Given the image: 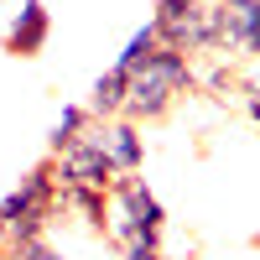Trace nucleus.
<instances>
[{"mask_svg":"<svg viewBox=\"0 0 260 260\" xmlns=\"http://www.w3.org/2000/svg\"><path fill=\"white\" fill-rule=\"evenodd\" d=\"M198 83V68H192L187 52H172V47H156L151 57H141L136 68H125V104L120 115L125 120H161L182 94H192Z\"/></svg>","mask_w":260,"mask_h":260,"instance_id":"obj_1","label":"nucleus"},{"mask_svg":"<svg viewBox=\"0 0 260 260\" xmlns=\"http://www.w3.org/2000/svg\"><path fill=\"white\" fill-rule=\"evenodd\" d=\"M52 213H57V177H52V167L42 161L0 198V240L16 245V240H26V234H47Z\"/></svg>","mask_w":260,"mask_h":260,"instance_id":"obj_2","label":"nucleus"},{"mask_svg":"<svg viewBox=\"0 0 260 260\" xmlns=\"http://www.w3.org/2000/svg\"><path fill=\"white\" fill-rule=\"evenodd\" d=\"M156 31L172 52H213V6L208 0H156Z\"/></svg>","mask_w":260,"mask_h":260,"instance_id":"obj_3","label":"nucleus"},{"mask_svg":"<svg viewBox=\"0 0 260 260\" xmlns=\"http://www.w3.org/2000/svg\"><path fill=\"white\" fill-rule=\"evenodd\" d=\"M83 141L104 156V167H110L115 177H136V172H141L146 141H141V125H136V120H125V115L89 120V125H83Z\"/></svg>","mask_w":260,"mask_h":260,"instance_id":"obj_4","label":"nucleus"},{"mask_svg":"<svg viewBox=\"0 0 260 260\" xmlns=\"http://www.w3.org/2000/svg\"><path fill=\"white\" fill-rule=\"evenodd\" d=\"M213 52L260 57V0H219L213 6Z\"/></svg>","mask_w":260,"mask_h":260,"instance_id":"obj_5","label":"nucleus"},{"mask_svg":"<svg viewBox=\"0 0 260 260\" xmlns=\"http://www.w3.org/2000/svg\"><path fill=\"white\" fill-rule=\"evenodd\" d=\"M47 37H52V16L42 0H21V11L11 16V26H6V47L16 57H37L42 47H47Z\"/></svg>","mask_w":260,"mask_h":260,"instance_id":"obj_6","label":"nucleus"},{"mask_svg":"<svg viewBox=\"0 0 260 260\" xmlns=\"http://www.w3.org/2000/svg\"><path fill=\"white\" fill-rule=\"evenodd\" d=\"M120 104H125V73L120 68H110V73H99L94 78V94H89V120H110V115H120Z\"/></svg>","mask_w":260,"mask_h":260,"instance_id":"obj_7","label":"nucleus"},{"mask_svg":"<svg viewBox=\"0 0 260 260\" xmlns=\"http://www.w3.org/2000/svg\"><path fill=\"white\" fill-rule=\"evenodd\" d=\"M161 47V31H156V21H146V26H136V31H130V42H125V47H120V57L110 62V68H136V62L141 57H151V52H156Z\"/></svg>","mask_w":260,"mask_h":260,"instance_id":"obj_8","label":"nucleus"},{"mask_svg":"<svg viewBox=\"0 0 260 260\" xmlns=\"http://www.w3.org/2000/svg\"><path fill=\"white\" fill-rule=\"evenodd\" d=\"M83 125H89V110H83V104H62V115H57V125H52V151L73 146V141L83 136Z\"/></svg>","mask_w":260,"mask_h":260,"instance_id":"obj_9","label":"nucleus"},{"mask_svg":"<svg viewBox=\"0 0 260 260\" xmlns=\"http://www.w3.org/2000/svg\"><path fill=\"white\" fill-rule=\"evenodd\" d=\"M6 255H11V260H57V250H52L47 234H26V240L6 245Z\"/></svg>","mask_w":260,"mask_h":260,"instance_id":"obj_10","label":"nucleus"},{"mask_svg":"<svg viewBox=\"0 0 260 260\" xmlns=\"http://www.w3.org/2000/svg\"><path fill=\"white\" fill-rule=\"evenodd\" d=\"M245 110H250V120L260 125V73H250V78H245Z\"/></svg>","mask_w":260,"mask_h":260,"instance_id":"obj_11","label":"nucleus"},{"mask_svg":"<svg viewBox=\"0 0 260 260\" xmlns=\"http://www.w3.org/2000/svg\"><path fill=\"white\" fill-rule=\"evenodd\" d=\"M125 260H167L161 250H125Z\"/></svg>","mask_w":260,"mask_h":260,"instance_id":"obj_12","label":"nucleus"},{"mask_svg":"<svg viewBox=\"0 0 260 260\" xmlns=\"http://www.w3.org/2000/svg\"><path fill=\"white\" fill-rule=\"evenodd\" d=\"M0 6H6V0H0Z\"/></svg>","mask_w":260,"mask_h":260,"instance_id":"obj_13","label":"nucleus"}]
</instances>
